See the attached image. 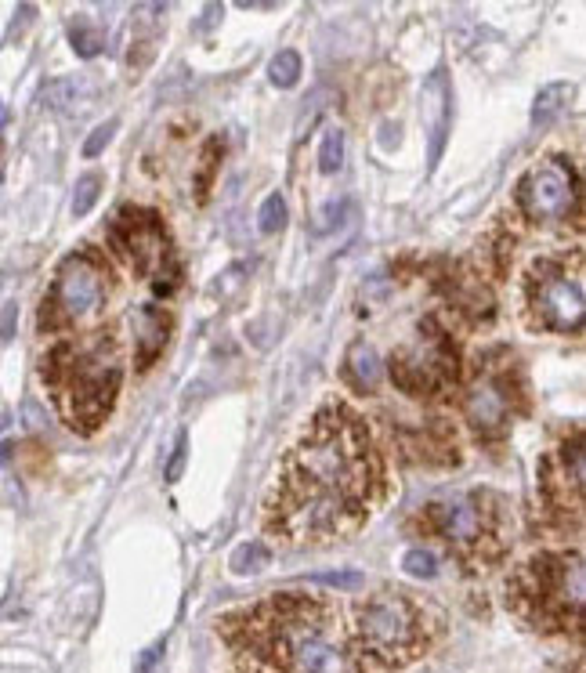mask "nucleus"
Listing matches in <instances>:
<instances>
[{"label":"nucleus","mask_w":586,"mask_h":673,"mask_svg":"<svg viewBox=\"0 0 586 673\" xmlns=\"http://www.w3.org/2000/svg\"><path fill=\"white\" fill-rule=\"evenodd\" d=\"M98 192H102V178H98V174H84V178L76 181V189H73V214L76 218H84V214L95 210Z\"/></svg>","instance_id":"nucleus-18"},{"label":"nucleus","mask_w":586,"mask_h":673,"mask_svg":"<svg viewBox=\"0 0 586 673\" xmlns=\"http://www.w3.org/2000/svg\"><path fill=\"white\" fill-rule=\"evenodd\" d=\"M467 420H471L478 431H496V427L507 420V395L496 380L482 377L467 395Z\"/></svg>","instance_id":"nucleus-10"},{"label":"nucleus","mask_w":586,"mask_h":673,"mask_svg":"<svg viewBox=\"0 0 586 673\" xmlns=\"http://www.w3.org/2000/svg\"><path fill=\"white\" fill-rule=\"evenodd\" d=\"M286 652L301 673H344V655L315 630V626H293L286 630Z\"/></svg>","instance_id":"nucleus-8"},{"label":"nucleus","mask_w":586,"mask_h":673,"mask_svg":"<svg viewBox=\"0 0 586 673\" xmlns=\"http://www.w3.org/2000/svg\"><path fill=\"white\" fill-rule=\"evenodd\" d=\"M257 228H261L265 236H275V232L286 228V200L279 192H272V196L261 203V210H257Z\"/></svg>","instance_id":"nucleus-16"},{"label":"nucleus","mask_w":586,"mask_h":673,"mask_svg":"<svg viewBox=\"0 0 586 673\" xmlns=\"http://www.w3.org/2000/svg\"><path fill=\"white\" fill-rule=\"evenodd\" d=\"M15 315H19V308H15V301L4 304V344L15 337Z\"/></svg>","instance_id":"nucleus-27"},{"label":"nucleus","mask_w":586,"mask_h":673,"mask_svg":"<svg viewBox=\"0 0 586 673\" xmlns=\"http://www.w3.org/2000/svg\"><path fill=\"white\" fill-rule=\"evenodd\" d=\"M80 91H84V80L66 76V80H55V84H48L44 98H48V105H55V109H69V105L76 102V95H80Z\"/></svg>","instance_id":"nucleus-19"},{"label":"nucleus","mask_w":586,"mask_h":673,"mask_svg":"<svg viewBox=\"0 0 586 673\" xmlns=\"http://www.w3.org/2000/svg\"><path fill=\"white\" fill-rule=\"evenodd\" d=\"M348 373L351 380L359 384V388H377L380 384V373H384V366H380V355L369 344H355L348 355Z\"/></svg>","instance_id":"nucleus-12"},{"label":"nucleus","mask_w":586,"mask_h":673,"mask_svg":"<svg viewBox=\"0 0 586 673\" xmlns=\"http://www.w3.org/2000/svg\"><path fill=\"white\" fill-rule=\"evenodd\" d=\"M565 598L576 601V605H586V565L583 561H568L565 569Z\"/></svg>","instance_id":"nucleus-20"},{"label":"nucleus","mask_w":586,"mask_h":673,"mask_svg":"<svg viewBox=\"0 0 586 673\" xmlns=\"http://www.w3.org/2000/svg\"><path fill=\"white\" fill-rule=\"evenodd\" d=\"M402 569L409 572V576L416 579H431L438 572V561L427 554V550H409L406 558H402Z\"/></svg>","instance_id":"nucleus-22"},{"label":"nucleus","mask_w":586,"mask_h":673,"mask_svg":"<svg viewBox=\"0 0 586 673\" xmlns=\"http://www.w3.org/2000/svg\"><path fill=\"white\" fill-rule=\"evenodd\" d=\"M568 471H572L576 485L586 493V442H579V446L568 449Z\"/></svg>","instance_id":"nucleus-23"},{"label":"nucleus","mask_w":586,"mask_h":673,"mask_svg":"<svg viewBox=\"0 0 586 673\" xmlns=\"http://www.w3.org/2000/svg\"><path fill=\"white\" fill-rule=\"evenodd\" d=\"M315 583H333V587H359L362 576H359V572H326V576H315Z\"/></svg>","instance_id":"nucleus-25"},{"label":"nucleus","mask_w":586,"mask_h":673,"mask_svg":"<svg viewBox=\"0 0 586 673\" xmlns=\"http://www.w3.org/2000/svg\"><path fill=\"white\" fill-rule=\"evenodd\" d=\"M44 377L51 380L58 406L73 424H84V417L98 424L113 402L116 384H120V351H116L113 337L98 333L91 341L58 348L44 366Z\"/></svg>","instance_id":"nucleus-2"},{"label":"nucleus","mask_w":586,"mask_h":673,"mask_svg":"<svg viewBox=\"0 0 586 673\" xmlns=\"http://www.w3.org/2000/svg\"><path fill=\"white\" fill-rule=\"evenodd\" d=\"M268 80H272L275 87H283V91H290L297 80H301V55L297 51H279V55L272 58V66H268Z\"/></svg>","instance_id":"nucleus-15"},{"label":"nucleus","mask_w":586,"mask_h":673,"mask_svg":"<svg viewBox=\"0 0 586 673\" xmlns=\"http://www.w3.org/2000/svg\"><path fill=\"white\" fill-rule=\"evenodd\" d=\"M113 134H116V120H109V124L98 127V131L84 142V156H98V152H102L105 145L113 142Z\"/></svg>","instance_id":"nucleus-24"},{"label":"nucleus","mask_w":586,"mask_h":673,"mask_svg":"<svg viewBox=\"0 0 586 673\" xmlns=\"http://www.w3.org/2000/svg\"><path fill=\"white\" fill-rule=\"evenodd\" d=\"M181 464H185V431H181V435H178V446H174L171 464H167V478H178V474H181Z\"/></svg>","instance_id":"nucleus-26"},{"label":"nucleus","mask_w":586,"mask_h":673,"mask_svg":"<svg viewBox=\"0 0 586 673\" xmlns=\"http://www.w3.org/2000/svg\"><path fill=\"white\" fill-rule=\"evenodd\" d=\"M377 460L362 420L344 402L319 409L312 427L286 453L268 496V532L286 540H319L359 525Z\"/></svg>","instance_id":"nucleus-1"},{"label":"nucleus","mask_w":586,"mask_h":673,"mask_svg":"<svg viewBox=\"0 0 586 673\" xmlns=\"http://www.w3.org/2000/svg\"><path fill=\"white\" fill-rule=\"evenodd\" d=\"M138 351H142V359L149 362L156 351H160V344H163V337H167V323H163L160 315L156 312H138Z\"/></svg>","instance_id":"nucleus-13"},{"label":"nucleus","mask_w":586,"mask_h":673,"mask_svg":"<svg viewBox=\"0 0 586 673\" xmlns=\"http://www.w3.org/2000/svg\"><path fill=\"white\" fill-rule=\"evenodd\" d=\"M420 116H424L427 131V163L438 167L445 152V138H449V116H453V87H449L445 66L431 69V76L420 87Z\"/></svg>","instance_id":"nucleus-6"},{"label":"nucleus","mask_w":586,"mask_h":673,"mask_svg":"<svg viewBox=\"0 0 586 673\" xmlns=\"http://www.w3.org/2000/svg\"><path fill=\"white\" fill-rule=\"evenodd\" d=\"M521 207L536 221H558L576 207V181L561 160H543L521 185Z\"/></svg>","instance_id":"nucleus-4"},{"label":"nucleus","mask_w":586,"mask_h":673,"mask_svg":"<svg viewBox=\"0 0 586 673\" xmlns=\"http://www.w3.org/2000/svg\"><path fill=\"white\" fill-rule=\"evenodd\" d=\"M156 655H160V648H152V652H145L142 659H138V673H145L152 666V659H156Z\"/></svg>","instance_id":"nucleus-28"},{"label":"nucleus","mask_w":586,"mask_h":673,"mask_svg":"<svg viewBox=\"0 0 586 673\" xmlns=\"http://www.w3.org/2000/svg\"><path fill=\"white\" fill-rule=\"evenodd\" d=\"M435 514H438L442 532L456 543L474 540L478 529H482V507H478L474 496H453V500H442L435 507Z\"/></svg>","instance_id":"nucleus-11"},{"label":"nucleus","mask_w":586,"mask_h":673,"mask_svg":"<svg viewBox=\"0 0 586 673\" xmlns=\"http://www.w3.org/2000/svg\"><path fill=\"white\" fill-rule=\"evenodd\" d=\"M344 167V134L333 127V131H326V138H322V149H319V171L322 174H337Z\"/></svg>","instance_id":"nucleus-17"},{"label":"nucleus","mask_w":586,"mask_h":673,"mask_svg":"<svg viewBox=\"0 0 586 673\" xmlns=\"http://www.w3.org/2000/svg\"><path fill=\"white\" fill-rule=\"evenodd\" d=\"M568 95H572V87H568V84L543 87V91H539V98H536V105H532V120H536V124H550V120H554V116L565 109Z\"/></svg>","instance_id":"nucleus-14"},{"label":"nucleus","mask_w":586,"mask_h":673,"mask_svg":"<svg viewBox=\"0 0 586 673\" xmlns=\"http://www.w3.org/2000/svg\"><path fill=\"white\" fill-rule=\"evenodd\" d=\"M105 297V275L91 257L76 254L66 257L55 275V290H51V319L55 323H73L95 312Z\"/></svg>","instance_id":"nucleus-3"},{"label":"nucleus","mask_w":586,"mask_h":673,"mask_svg":"<svg viewBox=\"0 0 586 673\" xmlns=\"http://www.w3.org/2000/svg\"><path fill=\"white\" fill-rule=\"evenodd\" d=\"M116 236H127V239H120V247L131 254V261L142 268V272H149V268L160 261L163 228L156 225V218H149V214H127V232L116 228Z\"/></svg>","instance_id":"nucleus-9"},{"label":"nucleus","mask_w":586,"mask_h":673,"mask_svg":"<svg viewBox=\"0 0 586 673\" xmlns=\"http://www.w3.org/2000/svg\"><path fill=\"white\" fill-rule=\"evenodd\" d=\"M362 634L373 641L377 648H402L413 641V612L402 598L380 594L362 608Z\"/></svg>","instance_id":"nucleus-7"},{"label":"nucleus","mask_w":586,"mask_h":673,"mask_svg":"<svg viewBox=\"0 0 586 673\" xmlns=\"http://www.w3.org/2000/svg\"><path fill=\"white\" fill-rule=\"evenodd\" d=\"M69 40H73V51L80 58H95L98 51L105 48V40L98 37L91 26H84V22H80V26H73V37H69Z\"/></svg>","instance_id":"nucleus-21"},{"label":"nucleus","mask_w":586,"mask_h":673,"mask_svg":"<svg viewBox=\"0 0 586 673\" xmlns=\"http://www.w3.org/2000/svg\"><path fill=\"white\" fill-rule=\"evenodd\" d=\"M532 301H536L539 319L554 330H576L586 323V290L565 272H554V268L536 272Z\"/></svg>","instance_id":"nucleus-5"}]
</instances>
